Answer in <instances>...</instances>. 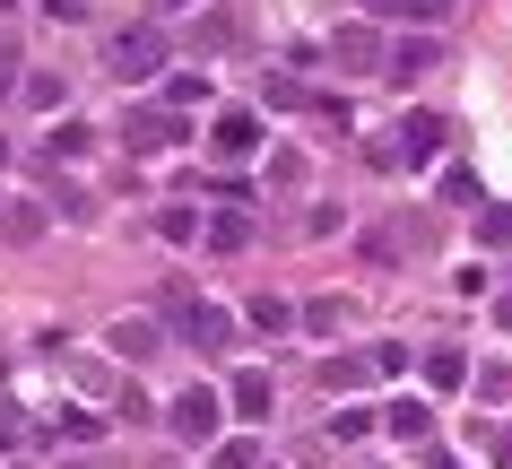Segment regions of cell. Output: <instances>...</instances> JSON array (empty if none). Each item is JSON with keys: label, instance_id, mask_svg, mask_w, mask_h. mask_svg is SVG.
Listing matches in <instances>:
<instances>
[{"label": "cell", "instance_id": "1", "mask_svg": "<svg viewBox=\"0 0 512 469\" xmlns=\"http://www.w3.org/2000/svg\"><path fill=\"white\" fill-rule=\"evenodd\" d=\"M157 322H165V331H183L191 348H209V357L226 348V339H235V313H217V304H200L191 287H165V296H157Z\"/></svg>", "mask_w": 512, "mask_h": 469}, {"label": "cell", "instance_id": "2", "mask_svg": "<svg viewBox=\"0 0 512 469\" xmlns=\"http://www.w3.org/2000/svg\"><path fill=\"white\" fill-rule=\"evenodd\" d=\"M105 70L113 79H165V27H113L105 35Z\"/></svg>", "mask_w": 512, "mask_h": 469}, {"label": "cell", "instance_id": "3", "mask_svg": "<svg viewBox=\"0 0 512 469\" xmlns=\"http://www.w3.org/2000/svg\"><path fill=\"white\" fill-rule=\"evenodd\" d=\"M122 148L131 157H165V148H191V122L174 105H131L122 113Z\"/></svg>", "mask_w": 512, "mask_h": 469}, {"label": "cell", "instance_id": "4", "mask_svg": "<svg viewBox=\"0 0 512 469\" xmlns=\"http://www.w3.org/2000/svg\"><path fill=\"white\" fill-rule=\"evenodd\" d=\"M217 417H226V400H217L209 383H191V391H174L165 435H174V443H217Z\"/></svg>", "mask_w": 512, "mask_h": 469}, {"label": "cell", "instance_id": "5", "mask_svg": "<svg viewBox=\"0 0 512 469\" xmlns=\"http://www.w3.org/2000/svg\"><path fill=\"white\" fill-rule=\"evenodd\" d=\"M443 148H452V122H443V113H408L400 122V166H426Z\"/></svg>", "mask_w": 512, "mask_h": 469}, {"label": "cell", "instance_id": "6", "mask_svg": "<svg viewBox=\"0 0 512 469\" xmlns=\"http://www.w3.org/2000/svg\"><path fill=\"white\" fill-rule=\"evenodd\" d=\"M217 157H226V166H243V157H252V148H261V113H243V105H226L217 113Z\"/></svg>", "mask_w": 512, "mask_h": 469}, {"label": "cell", "instance_id": "7", "mask_svg": "<svg viewBox=\"0 0 512 469\" xmlns=\"http://www.w3.org/2000/svg\"><path fill=\"white\" fill-rule=\"evenodd\" d=\"M426 391H434V400L469 391V357H460V348H426Z\"/></svg>", "mask_w": 512, "mask_h": 469}, {"label": "cell", "instance_id": "8", "mask_svg": "<svg viewBox=\"0 0 512 469\" xmlns=\"http://www.w3.org/2000/svg\"><path fill=\"white\" fill-rule=\"evenodd\" d=\"M105 348H113V357H157V348H165V322H113Z\"/></svg>", "mask_w": 512, "mask_h": 469}, {"label": "cell", "instance_id": "9", "mask_svg": "<svg viewBox=\"0 0 512 469\" xmlns=\"http://www.w3.org/2000/svg\"><path fill=\"white\" fill-rule=\"evenodd\" d=\"M330 61H339V70H374V61H382L374 27H339V35H330Z\"/></svg>", "mask_w": 512, "mask_h": 469}, {"label": "cell", "instance_id": "10", "mask_svg": "<svg viewBox=\"0 0 512 469\" xmlns=\"http://www.w3.org/2000/svg\"><path fill=\"white\" fill-rule=\"evenodd\" d=\"M382 426H391L400 443H426V435H434V409H426V400H391V417H382Z\"/></svg>", "mask_w": 512, "mask_h": 469}, {"label": "cell", "instance_id": "11", "mask_svg": "<svg viewBox=\"0 0 512 469\" xmlns=\"http://www.w3.org/2000/svg\"><path fill=\"white\" fill-rule=\"evenodd\" d=\"M243 35H252V18H226V9H217V18H200V53H226V44H243Z\"/></svg>", "mask_w": 512, "mask_h": 469}, {"label": "cell", "instance_id": "12", "mask_svg": "<svg viewBox=\"0 0 512 469\" xmlns=\"http://www.w3.org/2000/svg\"><path fill=\"white\" fill-rule=\"evenodd\" d=\"M270 374H235V417H270Z\"/></svg>", "mask_w": 512, "mask_h": 469}, {"label": "cell", "instance_id": "13", "mask_svg": "<svg viewBox=\"0 0 512 469\" xmlns=\"http://www.w3.org/2000/svg\"><path fill=\"white\" fill-rule=\"evenodd\" d=\"M322 383H330V391H365V383H374V357H330Z\"/></svg>", "mask_w": 512, "mask_h": 469}, {"label": "cell", "instance_id": "14", "mask_svg": "<svg viewBox=\"0 0 512 469\" xmlns=\"http://www.w3.org/2000/svg\"><path fill=\"white\" fill-rule=\"evenodd\" d=\"M18 96H27V113H61V96H70V87L44 79V70H27V87H18Z\"/></svg>", "mask_w": 512, "mask_h": 469}, {"label": "cell", "instance_id": "15", "mask_svg": "<svg viewBox=\"0 0 512 469\" xmlns=\"http://www.w3.org/2000/svg\"><path fill=\"white\" fill-rule=\"evenodd\" d=\"M157 235L165 244H200V209H157Z\"/></svg>", "mask_w": 512, "mask_h": 469}, {"label": "cell", "instance_id": "16", "mask_svg": "<svg viewBox=\"0 0 512 469\" xmlns=\"http://www.w3.org/2000/svg\"><path fill=\"white\" fill-rule=\"evenodd\" d=\"M365 435H374V409H339L330 417V443H365Z\"/></svg>", "mask_w": 512, "mask_h": 469}, {"label": "cell", "instance_id": "17", "mask_svg": "<svg viewBox=\"0 0 512 469\" xmlns=\"http://www.w3.org/2000/svg\"><path fill=\"white\" fill-rule=\"evenodd\" d=\"M478 244L486 252H512V209H486V218H478Z\"/></svg>", "mask_w": 512, "mask_h": 469}, {"label": "cell", "instance_id": "18", "mask_svg": "<svg viewBox=\"0 0 512 469\" xmlns=\"http://www.w3.org/2000/svg\"><path fill=\"white\" fill-rule=\"evenodd\" d=\"M252 322H261V331H287V322H296V304H287V296H252Z\"/></svg>", "mask_w": 512, "mask_h": 469}, {"label": "cell", "instance_id": "19", "mask_svg": "<svg viewBox=\"0 0 512 469\" xmlns=\"http://www.w3.org/2000/svg\"><path fill=\"white\" fill-rule=\"evenodd\" d=\"M87 148H96V131H87V122H61V131H53V157H87Z\"/></svg>", "mask_w": 512, "mask_h": 469}, {"label": "cell", "instance_id": "20", "mask_svg": "<svg viewBox=\"0 0 512 469\" xmlns=\"http://www.w3.org/2000/svg\"><path fill=\"white\" fill-rule=\"evenodd\" d=\"M243 235H252V226H243V218H217V226H200V244H209V252H235Z\"/></svg>", "mask_w": 512, "mask_h": 469}, {"label": "cell", "instance_id": "21", "mask_svg": "<svg viewBox=\"0 0 512 469\" xmlns=\"http://www.w3.org/2000/svg\"><path fill=\"white\" fill-rule=\"evenodd\" d=\"M217 469H261V443H243V435L217 443Z\"/></svg>", "mask_w": 512, "mask_h": 469}, {"label": "cell", "instance_id": "22", "mask_svg": "<svg viewBox=\"0 0 512 469\" xmlns=\"http://www.w3.org/2000/svg\"><path fill=\"white\" fill-rule=\"evenodd\" d=\"M391 70H400V79H426V70H434V44H400V61H391Z\"/></svg>", "mask_w": 512, "mask_h": 469}, {"label": "cell", "instance_id": "23", "mask_svg": "<svg viewBox=\"0 0 512 469\" xmlns=\"http://www.w3.org/2000/svg\"><path fill=\"white\" fill-rule=\"evenodd\" d=\"M200 96H209V79H165V105H174V113L200 105Z\"/></svg>", "mask_w": 512, "mask_h": 469}, {"label": "cell", "instance_id": "24", "mask_svg": "<svg viewBox=\"0 0 512 469\" xmlns=\"http://www.w3.org/2000/svg\"><path fill=\"white\" fill-rule=\"evenodd\" d=\"M486 452H495V469H512V426H486Z\"/></svg>", "mask_w": 512, "mask_h": 469}, {"label": "cell", "instance_id": "25", "mask_svg": "<svg viewBox=\"0 0 512 469\" xmlns=\"http://www.w3.org/2000/svg\"><path fill=\"white\" fill-rule=\"evenodd\" d=\"M157 9H191V0H157Z\"/></svg>", "mask_w": 512, "mask_h": 469}, {"label": "cell", "instance_id": "26", "mask_svg": "<svg viewBox=\"0 0 512 469\" xmlns=\"http://www.w3.org/2000/svg\"><path fill=\"white\" fill-rule=\"evenodd\" d=\"M0 166H9V139H0Z\"/></svg>", "mask_w": 512, "mask_h": 469}, {"label": "cell", "instance_id": "27", "mask_svg": "<svg viewBox=\"0 0 512 469\" xmlns=\"http://www.w3.org/2000/svg\"><path fill=\"white\" fill-rule=\"evenodd\" d=\"M70 469H96V461H70Z\"/></svg>", "mask_w": 512, "mask_h": 469}]
</instances>
